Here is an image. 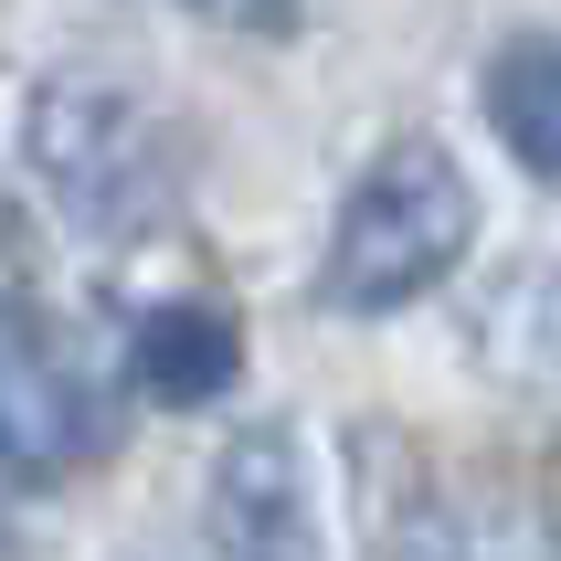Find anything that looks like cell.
<instances>
[{
  "label": "cell",
  "instance_id": "cell-1",
  "mask_svg": "<svg viewBox=\"0 0 561 561\" xmlns=\"http://www.w3.org/2000/svg\"><path fill=\"white\" fill-rule=\"evenodd\" d=\"M477 244V191L467 170L435 149V138H392V149L350 181L340 222H329V308L350 318H381V308H413L424 286H445Z\"/></svg>",
  "mask_w": 561,
  "mask_h": 561
},
{
  "label": "cell",
  "instance_id": "cell-2",
  "mask_svg": "<svg viewBox=\"0 0 561 561\" xmlns=\"http://www.w3.org/2000/svg\"><path fill=\"white\" fill-rule=\"evenodd\" d=\"M22 159L85 233H138L170 202V138L106 75H43L22 117Z\"/></svg>",
  "mask_w": 561,
  "mask_h": 561
},
{
  "label": "cell",
  "instance_id": "cell-3",
  "mask_svg": "<svg viewBox=\"0 0 561 561\" xmlns=\"http://www.w3.org/2000/svg\"><path fill=\"white\" fill-rule=\"evenodd\" d=\"M106 445H117V413H106V381H95L85 340L43 297L0 308V477L54 488V477L95 467Z\"/></svg>",
  "mask_w": 561,
  "mask_h": 561
},
{
  "label": "cell",
  "instance_id": "cell-4",
  "mask_svg": "<svg viewBox=\"0 0 561 561\" xmlns=\"http://www.w3.org/2000/svg\"><path fill=\"white\" fill-rule=\"evenodd\" d=\"M213 551L222 561H329V519H318V477L297 424H244L213 456Z\"/></svg>",
  "mask_w": 561,
  "mask_h": 561
},
{
  "label": "cell",
  "instance_id": "cell-5",
  "mask_svg": "<svg viewBox=\"0 0 561 561\" xmlns=\"http://www.w3.org/2000/svg\"><path fill=\"white\" fill-rule=\"evenodd\" d=\"M233 371H244V318L222 308V297H159V308H138V329H127V381H138L149 403H170V413L222 403Z\"/></svg>",
  "mask_w": 561,
  "mask_h": 561
},
{
  "label": "cell",
  "instance_id": "cell-6",
  "mask_svg": "<svg viewBox=\"0 0 561 561\" xmlns=\"http://www.w3.org/2000/svg\"><path fill=\"white\" fill-rule=\"evenodd\" d=\"M467 340H477V360L499 381H519V392L561 381V265L551 254H519L508 276H488V297L467 308Z\"/></svg>",
  "mask_w": 561,
  "mask_h": 561
},
{
  "label": "cell",
  "instance_id": "cell-7",
  "mask_svg": "<svg viewBox=\"0 0 561 561\" xmlns=\"http://www.w3.org/2000/svg\"><path fill=\"white\" fill-rule=\"evenodd\" d=\"M488 127H499V149L530 170V181L561 191V32H508L499 54H488Z\"/></svg>",
  "mask_w": 561,
  "mask_h": 561
},
{
  "label": "cell",
  "instance_id": "cell-8",
  "mask_svg": "<svg viewBox=\"0 0 561 561\" xmlns=\"http://www.w3.org/2000/svg\"><path fill=\"white\" fill-rule=\"evenodd\" d=\"M191 22H222V32H286L297 0H181Z\"/></svg>",
  "mask_w": 561,
  "mask_h": 561
},
{
  "label": "cell",
  "instance_id": "cell-9",
  "mask_svg": "<svg viewBox=\"0 0 561 561\" xmlns=\"http://www.w3.org/2000/svg\"><path fill=\"white\" fill-rule=\"evenodd\" d=\"M32 233H22V202H11V191H0V308H22L32 297Z\"/></svg>",
  "mask_w": 561,
  "mask_h": 561
},
{
  "label": "cell",
  "instance_id": "cell-10",
  "mask_svg": "<svg viewBox=\"0 0 561 561\" xmlns=\"http://www.w3.org/2000/svg\"><path fill=\"white\" fill-rule=\"evenodd\" d=\"M540 519H551V540H561V445H551V467H540Z\"/></svg>",
  "mask_w": 561,
  "mask_h": 561
}]
</instances>
